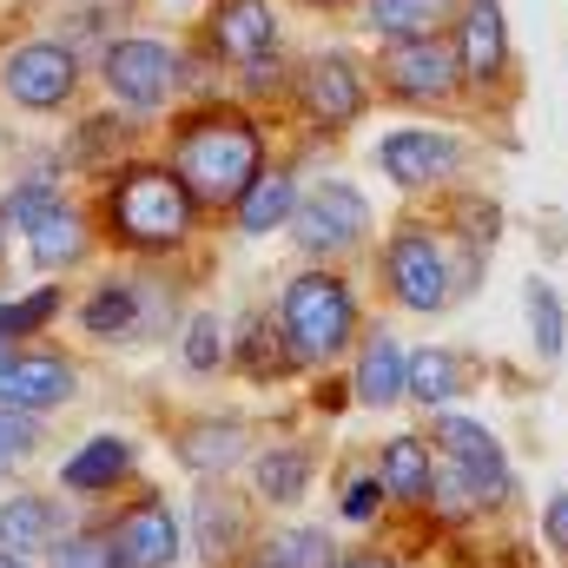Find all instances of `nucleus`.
Listing matches in <instances>:
<instances>
[{"label": "nucleus", "mask_w": 568, "mask_h": 568, "mask_svg": "<svg viewBox=\"0 0 568 568\" xmlns=\"http://www.w3.org/2000/svg\"><path fill=\"white\" fill-rule=\"evenodd\" d=\"M165 165L185 179V192L199 205L232 212L252 192V179L265 172V133L239 106H199L172 126V159Z\"/></svg>", "instance_id": "f257e3e1"}, {"label": "nucleus", "mask_w": 568, "mask_h": 568, "mask_svg": "<svg viewBox=\"0 0 568 568\" xmlns=\"http://www.w3.org/2000/svg\"><path fill=\"white\" fill-rule=\"evenodd\" d=\"M192 219H199V199L185 192V179L172 165H120L113 185L100 192V225L113 245L145 252V258H165L192 239Z\"/></svg>", "instance_id": "f03ea898"}, {"label": "nucleus", "mask_w": 568, "mask_h": 568, "mask_svg": "<svg viewBox=\"0 0 568 568\" xmlns=\"http://www.w3.org/2000/svg\"><path fill=\"white\" fill-rule=\"evenodd\" d=\"M278 324H284V337H291V351H297V364H331L357 337V297H351V284L337 278L331 265L297 272V278L284 284Z\"/></svg>", "instance_id": "7ed1b4c3"}, {"label": "nucleus", "mask_w": 568, "mask_h": 568, "mask_svg": "<svg viewBox=\"0 0 568 568\" xmlns=\"http://www.w3.org/2000/svg\"><path fill=\"white\" fill-rule=\"evenodd\" d=\"M384 284H390V297L404 304V311H443L449 297H463V272L449 265V252H443V239L429 232V225H397L390 232V245H384Z\"/></svg>", "instance_id": "20e7f679"}, {"label": "nucleus", "mask_w": 568, "mask_h": 568, "mask_svg": "<svg viewBox=\"0 0 568 568\" xmlns=\"http://www.w3.org/2000/svg\"><path fill=\"white\" fill-rule=\"evenodd\" d=\"M291 239H297L304 258L331 265V258H344V252H357L371 239V199L351 179H317L291 212Z\"/></svg>", "instance_id": "39448f33"}, {"label": "nucleus", "mask_w": 568, "mask_h": 568, "mask_svg": "<svg viewBox=\"0 0 568 568\" xmlns=\"http://www.w3.org/2000/svg\"><path fill=\"white\" fill-rule=\"evenodd\" d=\"M371 73H377V87H384L390 100H404V106H443V100H456V87H463L456 40H443V33L384 40V53H377Z\"/></svg>", "instance_id": "423d86ee"}, {"label": "nucleus", "mask_w": 568, "mask_h": 568, "mask_svg": "<svg viewBox=\"0 0 568 568\" xmlns=\"http://www.w3.org/2000/svg\"><path fill=\"white\" fill-rule=\"evenodd\" d=\"M179 73H185V60H179L165 40H145V33H126V40H113V47L100 53L106 93H113L120 106H133V113H159V106L179 93Z\"/></svg>", "instance_id": "0eeeda50"}, {"label": "nucleus", "mask_w": 568, "mask_h": 568, "mask_svg": "<svg viewBox=\"0 0 568 568\" xmlns=\"http://www.w3.org/2000/svg\"><path fill=\"white\" fill-rule=\"evenodd\" d=\"M0 93L27 113H60L80 93V53L60 40H20L13 53H0Z\"/></svg>", "instance_id": "6e6552de"}, {"label": "nucleus", "mask_w": 568, "mask_h": 568, "mask_svg": "<svg viewBox=\"0 0 568 568\" xmlns=\"http://www.w3.org/2000/svg\"><path fill=\"white\" fill-rule=\"evenodd\" d=\"M297 106H304L311 126H324V133L357 126L364 106H371V67L351 60V53H317V60H304V67H297Z\"/></svg>", "instance_id": "1a4fd4ad"}, {"label": "nucleus", "mask_w": 568, "mask_h": 568, "mask_svg": "<svg viewBox=\"0 0 568 568\" xmlns=\"http://www.w3.org/2000/svg\"><path fill=\"white\" fill-rule=\"evenodd\" d=\"M429 443H436V456H443L449 469H463V483L476 489L483 509H489V503H509L516 476H509V456H503L496 429L469 424V417H436V424H429Z\"/></svg>", "instance_id": "9d476101"}, {"label": "nucleus", "mask_w": 568, "mask_h": 568, "mask_svg": "<svg viewBox=\"0 0 568 568\" xmlns=\"http://www.w3.org/2000/svg\"><path fill=\"white\" fill-rule=\"evenodd\" d=\"M377 172L404 192H429V185H449L463 172V140L443 133V126H397L377 140Z\"/></svg>", "instance_id": "9b49d317"}, {"label": "nucleus", "mask_w": 568, "mask_h": 568, "mask_svg": "<svg viewBox=\"0 0 568 568\" xmlns=\"http://www.w3.org/2000/svg\"><path fill=\"white\" fill-rule=\"evenodd\" d=\"M106 542H113V556L126 568H172L179 549H185V529H179L172 503H165L159 489H145V496H133V503L113 509Z\"/></svg>", "instance_id": "f8f14e48"}, {"label": "nucleus", "mask_w": 568, "mask_h": 568, "mask_svg": "<svg viewBox=\"0 0 568 568\" xmlns=\"http://www.w3.org/2000/svg\"><path fill=\"white\" fill-rule=\"evenodd\" d=\"M73 390H80V371L60 351H7V364H0V404L7 410L47 417V410L73 404Z\"/></svg>", "instance_id": "ddd939ff"}, {"label": "nucleus", "mask_w": 568, "mask_h": 568, "mask_svg": "<svg viewBox=\"0 0 568 568\" xmlns=\"http://www.w3.org/2000/svg\"><path fill=\"white\" fill-rule=\"evenodd\" d=\"M456 67H463V87H503L509 80V20L496 0H469L456 13Z\"/></svg>", "instance_id": "4468645a"}, {"label": "nucleus", "mask_w": 568, "mask_h": 568, "mask_svg": "<svg viewBox=\"0 0 568 568\" xmlns=\"http://www.w3.org/2000/svg\"><path fill=\"white\" fill-rule=\"evenodd\" d=\"M205 40L225 67H265L278 53V20H272V0H219L205 13Z\"/></svg>", "instance_id": "2eb2a0df"}, {"label": "nucleus", "mask_w": 568, "mask_h": 568, "mask_svg": "<svg viewBox=\"0 0 568 568\" xmlns=\"http://www.w3.org/2000/svg\"><path fill=\"white\" fill-rule=\"evenodd\" d=\"M152 324V291L145 278H100L93 297L80 304V331L93 344H120V337H140Z\"/></svg>", "instance_id": "dca6fc26"}, {"label": "nucleus", "mask_w": 568, "mask_h": 568, "mask_svg": "<svg viewBox=\"0 0 568 568\" xmlns=\"http://www.w3.org/2000/svg\"><path fill=\"white\" fill-rule=\"evenodd\" d=\"M185 549H199V562L205 568H225L245 556V509H239V496H225L219 483H205L199 496H192V542Z\"/></svg>", "instance_id": "f3484780"}, {"label": "nucleus", "mask_w": 568, "mask_h": 568, "mask_svg": "<svg viewBox=\"0 0 568 568\" xmlns=\"http://www.w3.org/2000/svg\"><path fill=\"white\" fill-rule=\"evenodd\" d=\"M126 476H133V443L126 436H87L60 463V489H73V496H113Z\"/></svg>", "instance_id": "a211bd4d"}, {"label": "nucleus", "mask_w": 568, "mask_h": 568, "mask_svg": "<svg viewBox=\"0 0 568 568\" xmlns=\"http://www.w3.org/2000/svg\"><path fill=\"white\" fill-rule=\"evenodd\" d=\"M351 390H357V404H371V410H390L397 397H410V357H404V344H397L390 331L364 337Z\"/></svg>", "instance_id": "6ab92c4d"}, {"label": "nucleus", "mask_w": 568, "mask_h": 568, "mask_svg": "<svg viewBox=\"0 0 568 568\" xmlns=\"http://www.w3.org/2000/svg\"><path fill=\"white\" fill-rule=\"evenodd\" d=\"M60 529H67V516H60V503L53 496H7L0 503V549H13V556H53V542H60Z\"/></svg>", "instance_id": "aec40b11"}, {"label": "nucleus", "mask_w": 568, "mask_h": 568, "mask_svg": "<svg viewBox=\"0 0 568 568\" xmlns=\"http://www.w3.org/2000/svg\"><path fill=\"white\" fill-rule=\"evenodd\" d=\"M179 463L192 469V476H232L239 463H245V424H232V417H199V424L179 429Z\"/></svg>", "instance_id": "412c9836"}, {"label": "nucleus", "mask_w": 568, "mask_h": 568, "mask_svg": "<svg viewBox=\"0 0 568 568\" xmlns=\"http://www.w3.org/2000/svg\"><path fill=\"white\" fill-rule=\"evenodd\" d=\"M377 476H384L390 503H404V509H429V496H436V456L424 436H390L377 449Z\"/></svg>", "instance_id": "4be33fe9"}, {"label": "nucleus", "mask_w": 568, "mask_h": 568, "mask_svg": "<svg viewBox=\"0 0 568 568\" xmlns=\"http://www.w3.org/2000/svg\"><path fill=\"white\" fill-rule=\"evenodd\" d=\"M87 252H93V225H87L73 205H53L40 225H27V258H33L40 272H73Z\"/></svg>", "instance_id": "5701e85b"}, {"label": "nucleus", "mask_w": 568, "mask_h": 568, "mask_svg": "<svg viewBox=\"0 0 568 568\" xmlns=\"http://www.w3.org/2000/svg\"><path fill=\"white\" fill-rule=\"evenodd\" d=\"M311 476H317V456H311L304 443H272V449L252 456V489H258L265 503H278V509L304 503Z\"/></svg>", "instance_id": "b1692460"}, {"label": "nucleus", "mask_w": 568, "mask_h": 568, "mask_svg": "<svg viewBox=\"0 0 568 568\" xmlns=\"http://www.w3.org/2000/svg\"><path fill=\"white\" fill-rule=\"evenodd\" d=\"M456 0H364V27L384 33V40H424V33H443L456 27Z\"/></svg>", "instance_id": "393cba45"}, {"label": "nucleus", "mask_w": 568, "mask_h": 568, "mask_svg": "<svg viewBox=\"0 0 568 568\" xmlns=\"http://www.w3.org/2000/svg\"><path fill=\"white\" fill-rule=\"evenodd\" d=\"M297 199H304V192H297V179H291V172H258V179H252V192L232 205V219H239V232H245V239H272L278 225H291Z\"/></svg>", "instance_id": "a878e982"}, {"label": "nucleus", "mask_w": 568, "mask_h": 568, "mask_svg": "<svg viewBox=\"0 0 568 568\" xmlns=\"http://www.w3.org/2000/svg\"><path fill=\"white\" fill-rule=\"evenodd\" d=\"M463 390H469V357H463V351H449V344L410 351V397H417V404H449V397H463Z\"/></svg>", "instance_id": "bb28decb"}, {"label": "nucleus", "mask_w": 568, "mask_h": 568, "mask_svg": "<svg viewBox=\"0 0 568 568\" xmlns=\"http://www.w3.org/2000/svg\"><path fill=\"white\" fill-rule=\"evenodd\" d=\"M232 364H239L252 384H265V377H291V371H297V351H291L284 324L252 317V324H245V337H239V351H232Z\"/></svg>", "instance_id": "cd10ccee"}, {"label": "nucleus", "mask_w": 568, "mask_h": 568, "mask_svg": "<svg viewBox=\"0 0 568 568\" xmlns=\"http://www.w3.org/2000/svg\"><path fill=\"white\" fill-rule=\"evenodd\" d=\"M523 311H529V337H536V357L542 364H556L568 344V311H562V291L549 278H529V291H523Z\"/></svg>", "instance_id": "c85d7f7f"}, {"label": "nucleus", "mask_w": 568, "mask_h": 568, "mask_svg": "<svg viewBox=\"0 0 568 568\" xmlns=\"http://www.w3.org/2000/svg\"><path fill=\"white\" fill-rule=\"evenodd\" d=\"M179 357H185V371H192V377H219V371L232 364V337H225L219 311H199V317H185Z\"/></svg>", "instance_id": "c756f323"}, {"label": "nucleus", "mask_w": 568, "mask_h": 568, "mask_svg": "<svg viewBox=\"0 0 568 568\" xmlns=\"http://www.w3.org/2000/svg\"><path fill=\"white\" fill-rule=\"evenodd\" d=\"M60 311H67V291H60V284H40V291H27V297H0V337H7V344H13V337H40Z\"/></svg>", "instance_id": "7c9ffc66"}, {"label": "nucleus", "mask_w": 568, "mask_h": 568, "mask_svg": "<svg viewBox=\"0 0 568 568\" xmlns=\"http://www.w3.org/2000/svg\"><path fill=\"white\" fill-rule=\"evenodd\" d=\"M53 205H67V192H60V179H47V172H33V179H20V185H7V199H0V219H7V232H27V225H40Z\"/></svg>", "instance_id": "2f4dec72"}, {"label": "nucleus", "mask_w": 568, "mask_h": 568, "mask_svg": "<svg viewBox=\"0 0 568 568\" xmlns=\"http://www.w3.org/2000/svg\"><path fill=\"white\" fill-rule=\"evenodd\" d=\"M272 556L284 568H331L337 562V542L324 529H284V536H272Z\"/></svg>", "instance_id": "473e14b6"}, {"label": "nucleus", "mask_w": 568, "mask_h": 568, "mask_svg": "<svg viewBox=\"0 0 568 568\" xmlns=\"http://www.w3.org/2000/svg\"><path fill=\"white\" fill-rule=\"evenodd\" d=\"M53 568H126V562L113 556V542L100 529V536H60L53 542Z\"/></svg>", "instance_id": "72a5a7b5"}, {"label": "nucleus", "mask_w": 568, "mask_h": 568, "mask_svg": "<svg viewBox=\"0 0 568 568\" xmlns=\"http://www.w3.org/2000/svg\"><path fill=\"white\" fill-rule=\"evenodd\" d=\"M40 443H47V436H40V417H33V410H7V404H0V456H7V463H27Z\"/></svg>", "instance_id": "f704fd0d"}, {"label": "nucleus", "mask_w": 568, "mask_h": 568, "mask_svg": "<svg viewBox=\"0 0 568 568\" xmlns=\"http://www.w3.org/2000/svg\"><path fill=\"white\" fill-rule=\"evenodd\" d=\"M384 496H390V489H384V476H377V469H364V476H351V483H344V503H337V509H344V523H377Z\"/></svg>", "instance_id": "c9c22d12"}, {"label": "nucleus", "mask_w": 568, "mask_h": 568, "mask_svg": "<svg viewBox=\"0 0 568 568\" xmlns=\"http://www.w3.org/2000/svg\"><path fill=\"white\" fill-rule=\"evenodd\" d=\"M542 536H549L556 556H568V489L562 496H549V509H542Z\"/></svg>", "instance_id": "e433bc0d"}, {"label": "nucleus", "mask_w": 568, "mask_h": 568, "mask_svg": "<svg viewBox=\"0 0 568 568\" xmlns=\"http://www.w3.org/2000/svg\"><path fill=\"white\" fill-rule=\"evenodd\" d=\"M331 568H397V556H384V549H351V556H337Z\"/></svg>", "instance_id": "4c0bfd02"}, {"label": "nucleus", "mask_w": 568, "mask_h": 568, "mask_svg": "<svg viewBox=\"0 0 568 568\" xmlns=\"http://www.w3.org/2000/svg\"><path fill=\"white\" fill-rule=\"evenodd\" d=\"M245 568H284V562L272 556V542H258V549H252V562H245Z\"/></svg>", "instance_id": "58836bf2"}, {"label": "nucleus", "mask_w": 568, "mask_h": 568, "mask_svg": "<svg viewBox=\"0 0 568 568\" xmlns=\"http://www.w3.org/2000/svg\"><path fill=\"white\" fill-rule=\"evenodd\" d=\"M0 568H33L27 556H13V549H0Z\"/></svg>", "instance_id": "ea45409f"}, {"label": "nucleus", "mask_w": 568, "mask_h": 568, "mask_svg": "<svg viewBox=\"0 0 568 568\" xmlns=\"http://www.w3.org/2000/svg\"><path fill=\"white\" fill-rule=\"evenodd\" d=\"M297 7H344V0H297Z\"/></svg>", "instance_id": "a19ab883"}, {"label": "nucleus", "mask_w": 568, "mask_h": 568, "mask_svg": "<svg viewBox=\"0 0 568 568\" xmlns=\"http://www.w3.org/2000/svg\"><path fill=\"white\" fill-rule=\"evenodd\" d=\"M0 252H7V219H0Z\"/></svg>", "instance_id": "79ce46f5"}, {"label": "nucleus", "mask_w": 568, "mask_h": 568, "mask_svg": "<svg viewBox=\"0 0 568 568\" xmlns=\"http://www.w3.org/2000/svg\"><path fill=\"white\" fill-rule=\"evenodd\" d=\"M0 364H7V337H0Z\"/></svg>", "instance_id": "37998d69"}, {"label": "nucleus", "mask_w": 568, "mask_h": 568, "mask_svg": "<svg viewBox=\"0 0 568 568\" xmlns=\"http://www.w3.org/2000/svg\"><path fill=\"white\" fill-rule=\"evenodd\" d=\"M20 7H47V0H20Z\"/></svg>", "instance_id": "c03bdc74"}, {"label": "nucleus", "mask_w": 568, "mask_h": 568, "mask_svg": "<svg viewBox=\"0 0 568 568\" xmlns=\"http://www.w3.org/2000/svg\"><path fill=\"white\" fill-rule=\"evenodd\" d=\"M0 145H7V126H0Z\"/></svg>", "instance_id": "a18cd8bd"}, {"label": "nucleus", "mask_w": 568, "mask_h": 568, "mask_svg": "<svg viewBox=\"0 0 568 568\" xmlns=\"http://www.w3.org/2000/svg\"><path fill=\"white\" fill-rule=\"evenodd\" d=\"M0 469H7V456H0Z\"/></svg>", "instance_id": "49530a36"}]
</instances>
